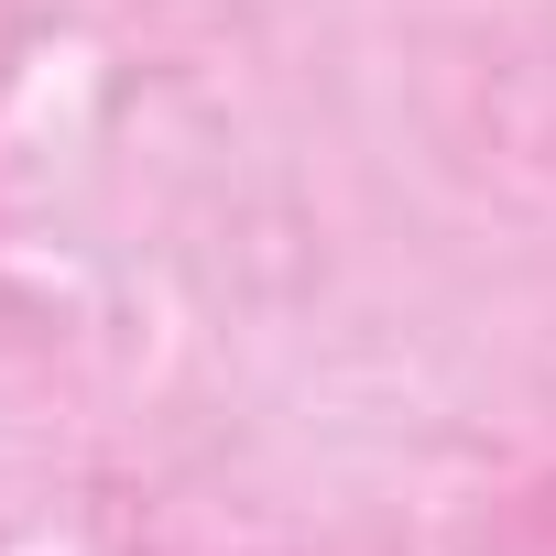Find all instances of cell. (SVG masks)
Returning <instances> with one entry per match:
<instances>
[]
</instances>
